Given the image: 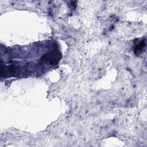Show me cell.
I'll use <instances>...</instances> for the list:
<instances>
[{
    "label": "cell",
    "mask_w": 147,
    "mask_h": 147,
    "mask_svg": "<svg viewBox=\"0 0 147 147\" xmlns=\"http://www.w3.org/2000/svg\"><path fill=\"white\" fill-rule=\"evenodd\" d=\"M60 53L59 52L53 51L49 53H47L43 56L41 58V61H49V64L53 65L57 63L60 59Z\"/></svg>",
    "instance_id": "6da1fadb"
},
{
    "label": "cell",
    "mask_w": 147,
    "mask_h": 147,
    "mask_svg": "<svg viewBox=\"0 0 147 147\" xmlns=\"http://www.w3.org/2000/svg\"><path fill=\"white\" fill-rule=\"evenodd\" d=\"M146 46V43L145 40H142L138 44H137L134 49V52L136 55H138L142 50Z\"/></svg>",
    "instance_id": "7a4b0ae2"
}]
</instances>
